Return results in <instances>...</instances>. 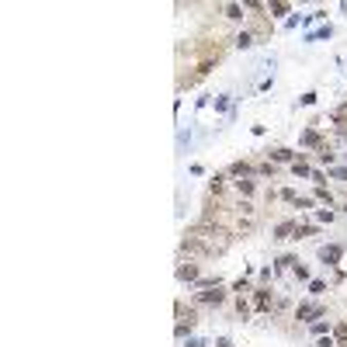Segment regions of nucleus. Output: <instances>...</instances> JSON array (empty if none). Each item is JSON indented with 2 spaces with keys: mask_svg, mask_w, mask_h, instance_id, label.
I'll return each instance as SVG.
<instances>
[{
  "mask_svg": "<svg viewBox=\"0 0 347 347\" xmlns=\"http://www.w3.org/2000/svg\"><path fill=\"white\" fill-rule=\"evenodd\" d=\"M198 299H202L205 305H219V302H222V299H226V292H222V288H219V285H216V288H208V292H202V295H198Z\"/></svg>",
  "mask_w": 347,
  "mask_h": 347,
  "instance_id": "obj_1",
  "label": "nucleus"
},
{
  "mask_svg": "<svg viewBox=\"0 0 347 347\" xmlns=\"http://www.w3.org/2000/svg\"><path fill=\"white\" fill-rule=\"evenodd\" d=\"M177 278H181V281H195V278H198V267H195V264H181V267H177Z\"/></svg>",
  "mask_w": 347,
  "mask_h": 347,
  "instance_id": "obj_2",
  "label": "nucleus"
},
{
  "mask_svg": "<svg viewBox=\"0 0 347 347\" xmlns=\"http://www.w3.org/2000/svg\"><path fill=\"white\" fill-rule=\"evenodd\" d=\"M319 313H323L319 305H299V313H295V316H299V319H313V316H319Z\"/></svg>",
  "mask_w": 347,
  "mask_h": 347,
  "instance_id": "obj_3",
  "label": "nucleus"
},
{
  "mask_svg": "<svg viewBox=\"0 0 347 347\" xmlns=\"http://www.w3.org/2000/svg\"><path fill=\"white\" fill-rule=\"evenodd\" d=\"M226 17H229V21H240V17H243V7H240V4H226Z\"/></svg>",
  "mask_w": 347,
  "mask_h": 347,
  "instance_id": "obj_4",
  "label": "nucleus"
},
{
  "mask_svg": "<svg viewBox=\"0 0 347 347\" xmlns=\"http://www.w3.org/2000/svg\"><path fill=\"white\" fill-rule=\"evenodd\" d=\"M236 191H240L243 198H250V195H254V181H236Z\"/></svg>",
  "mask_w": 347,
  "mask_h": 347,
  "instance_id": "obj_5",
  "label": "nucleus"
},
{
  "mask_svg": "<svg viewBox=\"0 0 347 347\" xmlns=\"http://www.w3.org/2000/svg\"><path fill=\"white\" fill-rule=\"evenodd\" d=\"M319 257H323V260H337V257H340V246H330V250L323 246V254H319Z\"/></svg>",
  "mask_w": 347,
  "mask_h": 347,
  "instance_id": "obj_6",
  "label": "nucleus"
},
{
  "mask_svg": "<svg viewBox=\"0 0 347 347\" xmlns=\"http://www.w3.org/2000/svg\"><path fill=\"white\" fill-rule=\"evenodd\" d=\"M236 45H240V49H246V45H254V35H250V31H243V35H236Z\"/></svg>",
  "mask_w": 347,
  "mask_h": 347,
  "instance_id": "obj_7",
  "label": "nucleus"
},
{
  "mask_svg": "<svg viewBox=\"0 0 347 347\" xmlns=\"http://www.w3.org/2000/svg\"><path fill=\"white\" fill-rule=\"evenodd\" d=\"M233 174H236V177H246V174H250V163H233Z\"/></svg>",
  "mask_w": 347,
  "mask_h": 347,
  "instance_id": "obj_8",
  "label": "nucleus"
},
{
  "mask_svg": "<svg viewBox=\"0 0 347 347\" xmlns=\"http://www.w3.org/2000/svg\"><path fill=\"white\" fill-rule=\"evenodd\" d=\"M288 233H292V222H281L278 226V240H288Z\"/></svg>",
  "mask_w": 347,
  "mask_h": 347,
  "instance_id": "obj_9",
  "label": "nucleus"
},
{
  "mask_svg": "<svg viewBox=\"0 0 347 347\" xmlns=\"http://www.w3.org/2000/svg\"><path fill=\"white\" fill-rule=\"evenodd\" d=\"M309 292H313V295H323L326 285H323V281H309Z\"/></svg>",
  "mask_w": 347,
  "mask_h": 347,
  "instance_id": "obj_10",
  "label": "nucleus"
},
{
  "mask_svg": "<svg viewBox=\"0 0 347 347\" xmlns=\"http://www.w3.org/2000/svg\"><path fill=\"white\" fill-rule=\"evenodd\" d=\"M337 344H347V323L337 326Z\"/></svg>",
  "mask_w": 347,
  "mask_h": 347,
  "instance_id": "obj_11",
  "label": "nucleus"
},
{
  "mask_svg": "<svg viewBox=\"0 0 347 347\" xmlns=\"http://www.w3.org/2000/svg\"><path fill=\"white\" fill-rule=\"evenodd\" d=\"M271 157H275V160H292V157H295V153H292V149H275Z\"/></svg>",
  "mask_w": 347,
  "mask_h": 347,
  "instance_id": "obj_12",
  "label": "nucleus"
},
{
  "mask_svg": "<svg viewBox=\"0 0 347 347\" xmlns=\"http://www.w3.org/2000/svg\"><path fill=\"white\" fill-rule=\"evenodd\" d=\"M313 233H316L313 226H295V236H313Z\"/></svg>",
  "mask_w": 347,
  "mask_h": 347,
  "instance_id": "obj_13",
  "label": "nucleus"
},
{
  "mask_svg": "<svg viewBox=\"0 0 347 347\" xmlns=\"http://www.w3.org/2000/svg\"><path fill=\"white\" fill-rule=\"evenodd\" d=\"M271 14H288V4H271Z\"/></svg>",
  "mask_w": 347,
  "mask_h": 347,
  "instance_id": "obj_14",
  "label": "nucleus"
},
{
  "mask_svg": "<svg viewBox=\"0 0 347 347\" xmlns=\"http://www.w3.org/2000/svg\"><path fill=\"white\" fill-rule=\"evenodd\" d=\"M292 271H295V275H299V278H302V281H305V278H309V271H305V267H302V264H292Z\"/></svg>",
  "mask_w": 347,
  "mask_h": 347,
  "instance_id": "obj_15",
  "label": "nucleus"
},
{
  "mask_svg": "<svg viewBox=\"0 0 347 347\" xmlns=\"http://www.w3.org/2000/svg\"><path fill=\"white\" fill-rule=\"evenodd\" d=\"M257 309H267V292H257Z\"/></svg>",
  "mask_w": 347,
  "mask_h": 347,
  "instance_id": "obj_16",
  "label": "nucleus"
},
{
  "mask_svg": "<svg viewBox=\"0 0 347 347\" xmlns=\"http://www.w3.org/2000/svg\"><path fill=\"white\" fill-rule=\"evenodd\" d=\"M319 347H337V344H333L330 337H323V340H319Z\"/></svg>",
  "mask_w": 347,
  "mask_h": 347,
  "instance_id": "obj_17",
  "label": "nucleus"
}]
</instances>
